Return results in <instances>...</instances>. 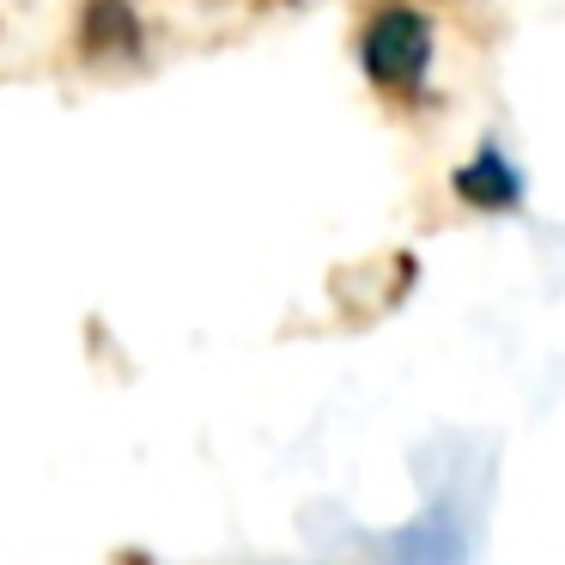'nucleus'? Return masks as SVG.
<instances>
[{
  "instance_id": "1",
  "label": "nucleus",
  "mask_w": 565,
  "mask_h": 565,
  "mask_svg": "<svg viewBox=\"0 0 565 565\" xmlns=\"http://www.w3.org/2000/svg\"><path fill=\"white\" fill-rule=\"evenodd\" d=\"M359 62H365V74L390 92L419 86V74H426V62H431V19L414 13V7H383L365 25Z\"/></svg>"
},
{
  "instance_id": "2",
  "label": "nucleus",
  "mask_w": 565,
  "mask_h": 565,
  "mask_svg": "<svg viewBox=\"0 0 565 565\" xmlns=\"http://www.w3.org/2000/svg\"><path fill=\"white\" fill-rule=\"evenodd\" d=\"M456 195L462 201H475V207H516V201H523V177L511 171V164L499 159V152H480L475 164H462V171H456Z\"/></svg>"
},
{
  "instance_id": "3",
  "label": "nucleus",
  "mask_w": 565,
  "mask_h": 565,
  "mask_svg": "<svg viewBox=\"0 0 565 565\" xmlns=\"http://www.w3.org/2000/svg\"><path fill=\"white\" fill-rule=\"evenodd\" d=\"M86 50H135V13L122 0H92L86 7Z\"/></svg>"
}]
</instances>
